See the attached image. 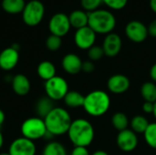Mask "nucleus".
Listing matches in <instances>:
<instances>
[{
	"label": "nucleus",
	"mask_w": 156,
	"mask_h": 155,
	"mask_svg": "<svg viewBox=\"0 0 156 155\" xmlns=\"http://www.w3.org/2000/svg\"><path fill=\"white\" fill-rule=\"evenodd\" d=\"M67 134L74 147H88L94 140L95 131L88 120L80 118L72 121Z\"/></svg>",
	"instance_id": "f257e3e1"
},
{
	"label": "nucleus",
	"mask_w": 156,
	"mask_h": 155,
	"mask_svg": "<svg viewBox=\"0 0 156 155\" xmlns=\"http://www.w3.org/2000/svg\"><path fill=\"white\" fill-rule=\"evenodd\" d=\"M44 122L47 131L55 136H61L68 133L72 122L69 112L61 107H55L45 118Z\"/></svg>",
	"instance_id": "f03ea898"
},
{
	"label": "nucleus",
	"mask_w": 156,
	"mask_h": 155,
	"mask_svg": "<svg viewBox=\"0 0 156 155\" xmlns=\"http://www.w3.org/2000/svg\"><path fill=\"white\" fill-rule=\"evenodd\" d=\"M110 107L111 98L104 90H92L84 98L83 109L90 116L101 117L109 111Z\"/></svg>",
	"instance_id": "7ed1b4c3"
},
{
	"label": "nucleus",
	"mask_w": 156,
	"mask_h": 155,
	"mask_svg": "<svg viewBox=\"0 0 156 155\" xmlns=\"http://www.w3.org/2000/svg\"><path fill=\"white\" fill-rule=\"evenodd\" d=\"M88 26L96 34H110L116 26V17L109 10L98 9L89 13Z\"/></svg>",
	"instance_id": "20e7f679"
},
{
	"label": "nucleus",
	"mask_w": 156,
	"mask_h": 155,
	"mask_svg": "<svg viewBox=\"0 0 156 155\" xmlns=\"http://www.w3.org/2000/svg\"><path fill=\"white\" fill-rule=\"evenodd\" d=\"M22 136L33 142L45 138L48 131L44 119L39 117H30L23 122L21 124Z\"/></svg>",
	"instance_id": "39448f33"
},
{
	"label": "nucleus",
	"mask_w": 156,
	"mask_h": 155,
	"mask_svg": "<svg viewBox=\"0 0 156 155\" xmlns=\"http://www.w3.org/2000/svg\"><path fill=\"white\" fill-rule=\"evenodd\" d=\"M44 89L46 96L53 101L63 100L69 91L67 80L60 76H55L54 78L45 81Z\"/></svg>",
	"instance_id": "423d86ee"
},
{
	"label": "nucleus",
	"mask_w": 156,
	"mask_h": 155,
	"mask_svg": "<svg viewBox=\"0 0 156 155\" xmlns=\"http://www.w3.org/2000/svg\"><path fill=\"white\" fill-rule=\"evenodd\" d=\"M45 16L44 4L39 0H31L26 4L22 12V18L26 25L29 26H37Z\"/></svg>",
	"instance_id": "0eeeda50"
},
{
	"label": "nucleus",
	"mask_w": 156,
	"mask_h": 155,
	"mask_svg": "<svg viewBox=\"0 0 156 155\" xmlns=\"http://www.w3.org/2000/svg\"><path fill=\"white\" fill-rule=\"evenodd\" d=\"M70 22L69 16L64 13H57L52 16L48 22V29L51 35L62 37L66 36L70 30Z\"/></svg>",
	"instance_id": "6e6552de"
},
{
	"label": "nucleus",
	"mask_w": 156,
	"mask_h": 155,
	"mask_svg": "<svg viewBox=\"0 0 156 155\" xmlns=\"http://www.w3.org/2000/svg\"><path fill=\"white\" fill-rule=\"evenodd\" d=\"M124 31L126 37L134 43L144 42L149 35L148 27L139 20L130 21L125 26Z\"/></svg>",
	"instance_id": "1a4fd4ad"
},
{
	"label": "nucleus",
	"mask_w": 156,
	"mask_h": 155,
	"mask_svg": "<svg viewBox=\"0 0 156 155\" xmlns=\"http://www.w3.org/2000/svg\"><path fill=\"white\" fill-rule=\"evenodd\" d=\"M10 155H36L37 146L35 142L28 140L25 137L15 139L8 148Z\"/></svg>",
	"instance_id": "9d476101"
},
{
	"label": "nucleus",
	"mask_w": 156,
	"mask_h": 155,
	"mask_svg": "<svg viewBox=\"0 0 156 155\" xmlns=\"http://www.w3.org/2000/svg\"><path fill=\"white\" fill-rule=\"evenodd\" d=\"M96 36L97 34L89 26L77 29L74 35L75 45L80 49L88 50L94 46Z\"/></svg>",
	"instance_id": "9b49d317"
},
{
	"label": "nucleus",
	"mask_w": 156,
	"mask_h": 155,
	"mask_svg": "<svg viewBox=\"0 0 156 155\" xmlns=\"http://www.w3.org/2000/svg\"><path fill=\"white\" fill-rule=\"evenodd\" d=\"M116 143L121 151L124 153H131L134 151L138 145L137 134L131 129L119 132L116 138Z\"/></svg>",
	"instance_id": "f8f14e48"
},
{
	"label": "nucleus",
	"mask_w": 156,
	"mask_h": 155,
	"mask_svg": "<svg viewBox=\"0 0 156 155\" xmlns=\"http://www.w3.org/2000/svg\"><path fill=\"white\" fill-rule=\"evenodd\" d=\"M18 60L19 52L16 46L6 48L0 52V69L5 71L14 69L16 67Z\"/></svg>",
	"instance_id": "ddd939ff"
},
{
	"label": "nucleus",
	"mask_w": 156,
	"mask_h": 155,
	"mask_svg": "<svg viewBox=\"0 0 156 155\" xmlns=\"http://www.w3.org/2000/svg\"><path fill=\"white\" fill-rule=\"evenodd\" d=\"M102 49L104 51V55L110 58L116 57L122 50V41L121 37L116 33H110L106 35L102 43Z\"/></svg>",
	"instance_id": "4468645a"
},
{
	"label": "nucleus",
	"mask_w": 156,
	"mask_h": 155,
	"mask_svg": "<svg viewBox=\"0 0 156 155\" xmlns=\"http://www.w3.org/2000/svg\"><path fill=\"white\" fill-rule=\"evenodd\" d=\"M130 86L129 78L123 74H114L107 81V88L113 94H122L130 89Z\"/></svg>",
	"instance_id": "2eb2a0df"
},
{
	"label": "nucleus",
	"mask_w": 156,
	"mask_h": 155,
	"mask_svg": "<svg viewBox=\"0 0 156 155\" xmlns=\"http://www.w3.org/2000/svg\"><path fill=\"white\" fill-rule=\"evenodd\" d=\"M83 61L81 58L74 53H69L65 55L61 61L62 69L69 75H77L81 71Z\"/></svg>",
	"instance_id": "dca6fc26"
},
{
	"label": "nucleus",
	"mask_w": 156,
	"mask_h": 155,
	"mask_svg": "<svg viewBox=\"0 0 156 155\" xmlns=\"http://www.w3.org/2000/svg\"><path fill=\"white\" fill-rule=\"evenodd\" d=\"M13 91L18 96H26L31 90L29 79L24 74H16L11 79Z\"/></svg>",
	"instance_id": "f3484780"
},
{
	"label": "nucleus",
	"mask_w": 156,
	"mask_h": 155,
	"mask_svg": "<svg viewBox=\"0 0 156 155\" xmlns=\"http://www.w3.org/2000/svg\"><path fill=\"white\" fill-rule=\"evenodd\" d=\"M69 19L70 22L71 27H74L77 30V29H80V28H82V27L88 26L89 13L84 10L77 9V10L72 11L69 14Z\"/></svg>",
	"instance_id": "a211bd4d"
},
{
	"label": "nucleus",
	"mask_w": 156,
	"mask_h": 155,
	"mask_svg": "<svg viewBox=\"0 0 156 155\" xmlns=\"http://www.w3.org/2000/svg\"><path fill=\"white\" fill-rule=\"evenodd\" d=\"M56 72H57V69H56L55 65L51 61H48V60L41 61L37 68V73L38 77L45 81L57 76Z\"/></svg>",
	"instance_id": "6ab92c4d"
},
{
	"label": "nucleus",
	"mask_w": 156,
	"mask_h": 155,
	"mask_svg": "<svg viewBox=\"0 0 156 155\" xmlns=\"http://www.w3.org/2000/svg\"><path fill=\"white\" fill-rule=\"evenodd\" d=\"M54 108H55L54 101L50 100L49 98H48L47 96L41 97L40 99H38L35 106L37 117L42 118V119H44Z\"/></svg>",
	"instance_id": "aec40b11"
},
{
	"label": "nucleus",
	"mask_w": 156,
	"mask_h": 155,
	"mask_svg": "<svg viewBox=\"0 0 156 155\" xmlns=\"http://www.w3.org/2000/svg\"><path fill=\"white\" fill-rule=\"evenodd\" d=\"M26 4L25 0H2L1 5L7 14L17 15L23 12Z\"/></svg>",
	"instance_id": "412c9836"
},
{
	"label": "nucleus",
	"mask_w": 156,
	"mask_h": 155,
	"mask_svg": "<svg viewBox=\"0 0 156 155\" xmlns=\"http://www.w3.org/2000/svg\"><path fill=\"white\" fill-rule=\"evenodd\" d=\"M84 98L85 96H83L80 92L76 90H69L65 96V98L63 99V100L66 106H68L69 108L75 109V108L83 107Z\"/></svg>",
	"instance_id": "4be33fe9"
},
{
	"label": "nucleus",
	"mask_w": 156,
	"mask_h": 155,
	"mask_svg": "<svg viewBox=\"0 0 156 155\" xmlns=\"http://www.w3.org/2000/svg\"><path fill=\"white\" fill-rule=\"evenodd\" d=\"M42 155H68V153L62 143L56 141H50L45 145Z\"/></svg>",
	"instance_id": "5701e85b"
},
{
	"label": "nucleus",
	"mask_w": 156,
	"mask_h": 155,
	"mask_svg": "<svg viewBox=\"0 0 156 155\" xmlns=\"http://www.w3.org/2000/svg\"><path fill=\"white\" fill-rule=\"evenodd\" d=\"M141 95L145 101L153 102L156 101V83L153 81H147L141 87Z\"/></svg>",
	"instance_id": "b1692460"
},
{
	"label": "nucleus",
	"mask_w": 156,
	"mask_h": 155,
	"mask_svg": "<svg viewBox=\"0 0 156 155\" xmlns=\"http://www.w3.org/2000/svg\"><path fill=\"white\" fill-rule=\"evenodd\" d=\"M130 125H131V130L133 131L136 134L137 133L144 134L149 125V122L144 116L136 115L131 120Z\"/></svg>",
	"instance_id": "393cba45"
},
{
	"label": "nucleus",
	"mask_w": 156,
	"mask_h": 155,
	"mask_svg": "<svg viewBox=\"0 0 156 155\" xmlns=\"http://www.w3.org/2000/svg\"><path fill=\"white\" fill-rule=\"evenodd\" d=\"M112 124L118 132H122L128 129L130 122L126 114L123 112H116L112 117Z\"/></svg>",
	"instance_id": "a878e982"
},
{
	"label": "nucleus",
	"mask_w": 156,
	"mask_h": 155,
	"mask_svg": "<svg viewBox=\"0 0 156 155\" xmlns=\"http://www.w3.org/2000/svg\"><path fill=\"white\" fill-rule=\"evenodd\" d=\"M144 137L147 145L156 150V122L149 123L146 131L144 133Z\"/></svg>",
	"instance_id": "bb28decb"
},
{
	"label": "nucleus",
	"mask_w": 156,
	"mask_h": 155,
	"mask_svg": "<svg viewBox=\"0 0 156 155\" xmlns=\"http://www.w3.org/2000/svg\"><path fill=\"white\" fill-rule=\"evenodd\" d=\"M62 45V39L61 37L55 36V35H50L48 37L46 40V47L48 50L50 51H57L60 48Z\"/></svg>",
	"instance_id": "cd10ccee"
},
{
	"label": "nucleus",
	"mask_w": 156,
	"mask_h": 155,
	"mask_svg": "<svg viewBox=\"0 0 156 155\" xmlns=\"http://www.w3.org/2000/svg\"><path fill=\"white\" fill-rule=\"evenodd\" d=\"M104 56V51L101 46H93L88 49V58L90 61H98L101 59Z\"/></svg>",
	"instance_id": "c85d7f7f"
},
{
	"label": "nucleus",
	"mask_w": 156,
	"mask_h": 155,
	"mask_svg": "<svg viewBox=\"0 0 156 155\" xmlns=\"http://www.w3.org/2000/svg\"><path fill=\"white\" fill-rule=\"evenodd\" d=\"M101 4L102 0H80V5L83 10L88 13L98 10Z\"/></svg>",
	"instance_id": "c756f323"
},
{
	"label": "nucleus",
	"mask_w": 156,
	"mask_h": 155,
	"mask_svg": "<svg viewBox=\"0 0 156 155\" xmlns=\"http://www.w3.org/2000/svg\"><path fill=\"white\" fill-rule=\"evenodd\" d=\"M102 3L113 10H121L127 5L128 0H102Z\"/></svg>",
	"instance_id": "7c9ffc66"
},
{
	"label": "nucleus",
	"mask_w": 156,
	"mask_h": 155,
	"mask_svg": "<svg viewBox=\"0 0 156 155\" xmlns=\"http://www.w3.org/2000/svg\"><path fill=\"white\" fill-rule=\"evenodd\" d=\"M94 64L92 61L90 60H86V61H83L82 63V69H81V71L85 72V73H91L93 70H94Z\"/></svg>",
	"instance_id": "2f4dec72"
},
{
	"label": "nucleus",
	"mask_w": 156,
	"mask_h": 155,
	"mask_svg": "<svg viewBox=\"0 0 156 155\" xmlns=\"http://www.w3.org/2000/svg\"><path fill=\"white\" fill-rule=\"evenodd\" d=\"M70 155H90L89 150L87 147H80V146H75L74 149L71 151Z\"/></svg>",
	"instance_id": "473e14b6"
},
{
	"label": "nucleus",
	"mask_w": 156,
	"mask_h": 155,
	"mask_svg": "<svg viewBox=\"0 0 156 155\" xmlns=\"http://www.w3.org/2000/svg\"><path fill=\"white\" fill-rule=\"evenodd\" d=\"M147 27L149 35L153 37H156V19L153 20Z\"/></svg>",
	"instance_id": "72a5a7b5"
},
{
	"label": "nucleus",
	"mask_w": 156,
	"mask_h": 155,
	"mask_svg": "<svg viewBox=\"0 0 156 155\" xmlns=\"http://www.w3.org/2000/svg\"><path fill=\"white\" fill-rule=\"evenodd\" d=\"M143 110L145 113H153L154 111V103L153 102H148V101H144V105H143Z\"/></svg>",
	"instance_id": "f704fd0d"
},
{
	"label": "nucleus",
	"mask_w": 156,
	"mask_h": 155,
	"mask_svg": "<svg viewBox=\"0 0 156 155\" xmlns=\"http://www.w3.org/2000/svg\"><path fill=\"white\" fill-rule=\"evenodd\" d=\"M150 77L153 80V82L156 83V63L154 64L150 69Z\"/></svg>",
	"instance_id": "c9c22d12"
},
{
	"label": "nucleus",
	"mask_w": 156,
	"mask_h": 155,
	"mask_svg": "<svg viewBox=\"0 0 156 155\" xmlns=\"http://www.w3.org/2000/svg\"><path fill=\"white\" fill-rule=\"evenodd\" d=\"M5 112L0 109V127L3 125V123L5 122Z\"/></svg>",
	"instance_id": "e433bc0d"
},
{
	"label": "nucleus",
	"mask_w": 156,
	"mask_h": 155,
	"mask_svg": "<svg viewBox=\"0 0 156 155\" xmlns=\"http://www.w3.org/2000/svg\"><path fill=\"white\" fill-rule=\"evenodd\" d=\"M149 5H150L151 9L156 14V0H150Z\"/></svg>",
	"instance_id": "4c0bfd02"
},
{
	"label": "nucleus",
	"mask_w": 156,
	"mask_h": 155,
	"mask_svg": "<svg viewBox=\"0 0 156 155\" xmlns=\"http://www.w3.org/2000/svg\"><path fill=\"white\" fill-rule=\"evenodd\" d=\"M91 155H109L108 153H106L105 151H102V150H99V151H96L94 152Z\"/></svg>",
	"instance_id": "58836bf2"
},
{
	"label": "nucleus",
	"mask_w": 156,
	"mask_h": 155,
	"mask_svg": "<svg viewBox=\"0 0 156 155\" xmlns=\"http://www.w3.org/2000/svg\"><path fill=\"white\" fill-rule=\"evenodd\" d=\"M3 145H4V136H3V133L0 131V150L2 149Z\"/></svg>",
	"instance_id": "ea45409f"
},
{
	"label": "nucleus",
	"mask_w": 156,
	"mask_h": 155,
	"mask_svg": "<svg viewBox=\"0 0 156 155\" xmlns=\"http://www.w3.org/2000/svg\"><path fill=\"white\" fill-rule=\"evenodd\" d=\"M153 115L154 116L156 120V101L154 103V111H153Z\"/></svg>",
	"instance_id": "a19ab883"
},
{
	"label": "nucleus",
	"mask_w": 156,
	"mask_h": 155,
	"mask_svg": "<svg viewBox=\"0 0 156 155\" xmlns=\"http://www.w3.org/2000/svg\"><path fill=\"white\" fill-rule=\"evenodd\" d=\"M0 155H10V154H9L8 153H1Z\"/></svg>",
	"instance_id": "79ce46f5"
}]
</instances>
